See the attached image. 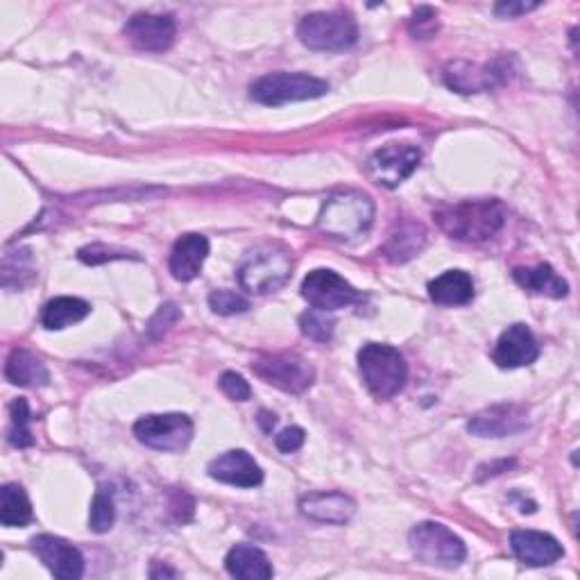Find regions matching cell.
<instances>
[{
  "mask_svg": "<svg viewBox=\"0 0 580 580\" xmlns=\"http://www.w3.org/2000/svg\"><path fill=\"white\" fill-rule=\"evenodd\" d=\"M329 93V84L320 78L306 76V73H268L259 78L250 95L252 100L261 102L265 107H280L286 102H302V100H316Z\"/></svg>",
  "mask_w": 580,
  "mask_h": 580,
  "instance_id": "cell-7",
  "label": "cell"
},
{
  "mask_svg": "<svg viewBox=\"0 0 580 580\" xmlns=\"http://www.w3.org/2000/svg\"><path fill=\"white\" fill-rule=\"evenodd\" d=\"M513 280L518 286L533 295H547L554 299H560L567 295L569 286L567 282L558 275V272L549 263H539L535 268H515Z\"/></svg>",
  "mask_w": 580,
  "mask_h": 580,
  "instance_id": "cell-23",
  "label": "cell"
},
{
  "mask_svg": "<svg viewBox=\"0 0 580 580\" xmlns=\"http://www.w3.org/2000/svg\"><path fill=\"white\" fill-rule=\"evenodd\" d=\"M252 372L265 384L291 395H302L316 382V369L299 354H263L252 363Z\"/></svg>",
  "mask_w": 580,
  "mask_h": 580,
  "instance_id": "cell-8",
  "label": "cell"
},
{
  "mask_svg": "<svg viewBox=\"0 0 580 580\" xmlns=\"http://www.w3.org/2000/svg\"><path fill=\"white\" fill-rule=\"evenodd\" d=\"M5 377L12 384L25 386V388L46 386L50 382V374H48V367L44 365V361L27 350H14L10 354L8 365H5Z\"/></svg>",
  "mask_w": 580,
  "mask_h": 580,
  "instance_id": "cell-25",
  "label": "cell"
},
{
  "mask_svg": "<svg viewBox=\"0 0 580 580\" xmlns=\"http://www.w3.org/2000/svg\"><path fill=\"white\" fill-rule=\"evenodd\" d=\"M10 442L16 450L34 445L30 431V406L25 399H14L10 406Z\"/></svg>",
  "mask_w": 580,
  "mask_h": 580,
  "instance_id": "cell-29",
  "label": "cell"
},
{
  "mask_svg": "<svg viewBox=\"0 0 580 580\" xmlns=\"http://www.w3.org/2000/svg\"><path fill=\"white\" fill-rule=\"evenodd\" d=\"M304 440H306L304 429H299V427H288V429H284V431L275 437V445H277V450H280L282 454H293V452L302 450Z\"/></svg>",
  "mask_w": 580,
  "mask_h": 580,
  "instance_id": "cell-35",
  "label": "cell"
},
{
  "mask_svg": "<svg viewBox=\"0 0 580 580\" xmlns=\"http://www.w3.org/2000/svg\"><path fill=\"white\" fill-rule=\"evenodd\" d=\"M91 314V306L80 297H55L42 311V325L50 331H61L76 322H82Z\"/></svg>",
  "mask_w": 580,
  "mask_h": 580,
  "instance_id": "cell-26",
  "label": "cell"
},
{
  "mask_svg": "<svg viewBox=\"0 0 580 580\" xmlns=\"http://www.w3.org/2000/svg\"><path fill=\"white\" fill-rule=\"evenodd\" d=\"M510 76V66L503 59L471 64V61H452L445 68V82L458 93H481L501 87Z\"/></svg>",
  "mask_w": 580,
  "mask_h": 580,
  "instance_id": "cell-12",
  "label": "cell"
},
{
  "mask_svg": "<svg viewBox=\"0 0 580 580\" xmlns=\"http://www.w3.org/2000/svg\"><path fill=\"white\" fill-rule=\"evenodd\" d=\"M429 297L440 306H465L474 299V280L463 270H447L429 284Z\"/></svg>",
  "mask_w": 580,
  "mask_h": 580,
  "instance_id": "cell-22",
  "label": "cell"
},
{
  "mask_svg": "<svg viewBox=\"0 0 580 580\" xmlns=\"http://www.w3.org/2000/svg\"><path fill=\"white\" fill-rule=\"evenodd\" d=\"M374 220V202L361 191H338L329 195L318 216V229L338 241H352L367 234Z\"/></svg>",
  "mask_w": 580,
  "mask_h": 580,
  "instance_id": "cell-2",
  "label": "cell"
},
{
  "mask_svg": "<svg viewBox=\"0 0 580 580\" xmlns=\"http://www.w3.org/2000/svg\"><path fill=\"white\" fill-rule=\"evenodd\" d=\"M539 356V345L533 331L526 325L508 327L501 338L497 340V348L492 352V361L503 369H515L535 363Z\"/></svg>",
  "mask_w": 580,
  "mask_h": 580,
  "instance_id": "cell-15",
  "label": "cell"
},
{
  "mask_svg": "<svg viewBox=\"0 0 580 580\" xmlns=\"http://www.w3.org/2000/svg\"><path fill=\"white\" fill-rule=\"evenodd\" d=\"M293 272V259L288 250L280 246H261L252 250L238 265V284L252 295H265L280 291Z\"/></svg>",
  "mask_w": 580,
  "mask_h": 580,
  "instance_id": "cell-4",
  "label": "cell"
},
{
  "mask_svg": "<svg viewBox=\"0 0 580 580\" xmlns=\"http://www.w3.org/2000/svg\"><path fill=\"white\" fill-rule=\"evenodd\" d=\"M0 522L8 528L27 526L32 522V503L21 486L8 484L0 490Z\"/></svg>",
  "mask_w": 580,
  "mask_h": 580,
  "instance_id": "cell-27",
  "label": "cell"
},
{
  "mask_svg": "<svg viewBox=\"0 0 580 580\" xmlns=\"http://www.w3.org/2000/svg\"><path fill=\"white\" fill-rule=\"evenodd\" d=\"M259 422H261V427H263L265 433H272V429H275V424H277V418H275V416H270V413H265V411H261Z\"/></svg>",
  "mask_w": 580,
  "mask_h": 580,
  "instance_id": "cell-37",
  "label": "cell"
},
{
  "mask_svg": "<svg viewBox=\"0 0 580 580\" xmlns=\"http://www.w3.org/2000/svg\"><path fill=\"white\" fill-rule=\"evenodd\" d=\"M526 424H528L526 408L515 406V403H501L471 418L467 429L469 433L479 435V437H505V435H515L524 431Z\"/></svg>",
  "mask_w": 580,
  "mask_h": 580,
  "instance_id": "cell-19",
  "label": "cell"
},
{
  "mask_svg": "<svg viewBox=\"0 0 580 580\" xmlns=\"http://www.w3.org/2000/svg\"><path fill=\"white\" fill-rule=\"evenodd\" d=\"M178 25L170 14H134L125 23V37L136 50L163 53L175 44Z\"/></svg>",
  "mask_w": 580,
  "mask_h": 580,
  "instance_id": "cell-13",
  "label": "cell"
},
{
  "mask_svg": "<svg viewBox=\"0 0 580 580\" xmlns=\"http://www.w3.org/2000/svg\"><path fill=\"white\" fill-rule=\"evenodd\" d=\"M297 37L311 50L340 53L356 44L359 27L348 12H316L299 21Z\"/></svg>",
  "mask_w": 580,
  "mask_h": 580,
  "instance_id": "cell-5",
  "label": "cell"
},
{
  "mask_svg": "<svg viewBox=\"0 0 580 580\" xmlns=\"http://www.w3.org/2000/svg\"><path fill=\"white\" fill-rule=\"evenodd\" d=\"M427 241V231L420 223H411V220H403L397 223L395 229L390 231L388 243L384 246V254L393 261V263H403L408 259H413Z\"/></svg>",
  "mask_w": 580,
  "mask_h": 580,
  "instance_id": "cell-24",
  "label": "cell"
},
{
  "mask_svg": "<svg viewBox=\"0 0 580 580\" xmlns=\"http://www.w3.org/2000/svg\"><path fill=\"white\" fill-rule=\"evenodd\" d=\"M299 327L304 336L318 340V343H327L333 336L336 322L327 316V311H309L299 318Z\"/></svg>",
  "mask_w": 580,
  "mask_h": 580,
  "instance_id": "cell-30",
  "label": "cell"
},
{
  "mask_svg": "<svg viewBox=\"0 0 580 580\" xmlns=\"http://www.w3.org/2000/svg\"><path fill=\"white\" fill-rule=\"evenodd\" d=\"M302 297L318 311H338L359 302V291L333 270H314L302 282Z\"/></svg>",
  "mask_w": 580,
  "mask_h": 580,
  "instance_id": "cell-11",
  "label": "cell"
},
{
  "mask_svg": "<svg viewBox=\"0 0 580 580\" xmlns=\"http://www.w3.org/2000/svg\"><path fill=\"white\" fill-rule=\"evenodd\" d=\"M209 257V241L202 234H184L178 238L173 252H170V275L178 282H193L204 265V259Z\"/></svg>",
  "mask_w": 580,
  "mask_h": 580,
  "instance_id": "cell-20",
  "label": "cell"
},
{
  "mask_svg": "<svg viewBox=\"0 0 580 580\" xmlns=\"http://www.w3.org/2000/svg\"><path fill=\"white\" fill-rule=\"evenodd\" d=\"M134 435L141 445L157 452H184L193 440V422L184 413L146 416L134 424Z\"/></svg>",
  "mask_w": 580,
  "mask_h": 580,
  "instance_id": "cell-9",
  "label": "cell"
},
{
  "mask_svg": "<svg viewBox=\"0 0 580 580\" xmlns=\"http://www.w3.org/2000/svg\"><path fill=\"white\" fill-rule=\"evenodd\" d=\"M209 476L218 484L234 488H259L263 484V469L243 450H231L209 463Z\"/></svg>",
  "mask_w": 580,
  "mask_h": 580,
  "instance_id": "cell-16",
  "label": "cell"
},
{
  "mask_svg": "<svg viewBox=\"0 0 580 580\" xmlns=\"http://www.w3.org/2000/svg\"><path fill=\"white\" fill-rule=\"evenodd\" d=\"M220 388L234 401H248L252 397L250 384L241 377V374H236V372H225L223 374V377H220Z\"/></svg>",
  "mask_w": 580,
  "mask_h": 580,
  "instance_id": "cell-33",
  "label": "cell"
},
{
  "mask_svg": "<svg viewBox=\"0 0 580 580\" xmlns=\"http://www.w3.org/2000/svg\"><path fill=\"white\" fill-rule=\"evenodd\" d=\"M32 551L50 569L53 576L64 580H76L84 573V558L73 547L71 542H66L55 535H37L32 539Z\"/></svg>",
  "mask_w": 580,
  "mask_h": 580,
  "instance_id": "cell-14",
  "label": "cell"
},
{
  "mask_svg": "<svg viewBox=\"0 0 580 580\" xmlns=\"http://www.w3.org/2000/svg\"><path fill=\"white\" fill-rule=\"evenodd\" d=\"M440 23H437V12L429 5H422L413 12V19H411V25H408V30H411V34L416 39L420 42H427L431 37H435Z\"/></svg>",
  "mask_w": 580,
  "mask_h": 580,
  "instance_id": "cell-32",
  "label": "cell"
},
{
  "mask_svg": "<svg viewBox=\"0 0 580 580\" xmlns=\"http://www.w3.org/2000/svg\"><path fill=\"white\" fill-rule=\"evenodd\" d=\"M78 257H80V261H84L89 265H98V263L114 261V259H127L129 252L116 250V248H107V246H89V248H82L78 252Z\"/></svg>",
  "mask_w": 580,
  "mask_h": 580,
  "instance_id": "cell-34",
  "label": "cell"
},
{
  "mask_svg": "<svg viewBox=\"0 0 580 580\" xmlns=\"http://www.w3.org/2000/svg\"><path fill=\"white\" fill-rule=\"evenodd\" d=\"M408 542H411L413 556L429 567L456 569L467 558L465 542L454 531L437 522H422L413 526Z\"/></svg>",
  "mask_w": 580,
  "mask_h": 580,
  "instance_id": "cell-6",
  "label": "cell"
},
{
  "mask_svg": "<svg viewBox=\"0 0 580 580\" xmlns=\"http://www.w3.org/2000/svg\"><path fill=\"white\" fill-rule=\"evenodd\" d=\"M537 8H539L537 3H524V0L522 3H518V0H505V3H499L494 8V14L501 19H518L531 10H537Z\"/></svg>",
  "mask_w": 580,
  "mask_h": 580,
  "instance_id": "cell-36",
  "label": "cell"
},
{
  "mask_svg": "<svg viewBox=\"0 0 580 580\" xmlns=\"http://www.w3.org/2000/svg\"><path fill=\"white\" fill-rule=\"evenodd\" d=\"M299 513L320 524H348L354 513L356 503L343 492H309L299 499Z\"/></svg>",
  "mask_w": 580,
  "mask_h": 580,
  "instance_id": "cell-17",
  "label": "cell"
},
{
  "mask_svg": "<svg viewBox=\"0 0 580 580\" xmlns=\"http://www.w3.org/2000/svg\"><path fill=\"white\" fill-rule=\"evenodd\" d=\"M510 549L528 567H549L565 556L562 544L554 535L539 531H513Z\"/></svg>",
  "mask_w": 580,
  "mask_h": 580,
  "instance_id": "cell-18",
  "label": "cell"
},
{
  "mask_svg": "<svg viewBox=\"0 0 580 580\" xmlns=\"http://www.w3.org/2000/svg\"><path fill=\"white\" fill-rule=\"evenodd\" d=\"M209 306L218 316H236V314H246L250 309V302L234 291H214L209 295Z\"/></svg>",
  "mask_w": 580,
  "mask_h": 580,
  "instance_id": "cell-31",
  "label": "cell"
},
{
  "mask_svg": "<svg viewBox=\"0 0 580 580\" xmlns=\"http://www.w3.org/2000/svg\"><path fill=\"white\" fill-rule=\"evenodd\" d=\"M437 227L463 243H481L492 238L505 223L499 200H463L440 207L433 214Z\"/></svg>",
  "mask_w": 580,
  "mask_h": 580,
  "instance_id": "cell-1",
  "label": "cell"
},
{
  "mask_svg": "<svg viewBox=\"0 0 580 580\" xmlns=\"http://www.w3.org/2000/svg\"><path fill=\"white\" fill-rule=\"evenodd\" d=\"M422 152L408 144H388L367 159V175L374 184L397 189L411 178L420 166Z\"/></svg>",
  "mask_w": 580,
  "mask_h": 580,
  "instance_id": "cell-10",
  "label": "cell"
},
{
  "mask_svg": "<svg viewBox=\"0 0 580 580\" xmlns=\"http://www.w3.org/2000/svg\"><path fill=\"white\" fill-rule=\"evenodd\" d=\"M116 522V503H114V492L112 488L102 486L98 488L93 501H91V515H89V526L93 533H107Z\"/></svg>",
  "mask_w": 580,
  "mask_h": 580,
  "instance_id": "cell-28",
  "label": "cell"
},
{
  "mask_svg": "<svg viewBox=\"0 0 580 580\" xmlns=\"http://www.w3.org/2000/svg\"><path fill=\"white\" fill-rule=\"evenodd\" d=\"M225 567L234 578L243 580H268L275 576L268 556L252 544H236L225 558Z\"/></svg>",
  "mask_w": 580,
  "mask_h": 580,
  "instance_id": "cell-21",
  "label": "cell"
},
{
  "mask_svg": "<svg viewBox=\"0 0 580 580\" xmlns=\"http://www.w3.org/2000/svg\"><path fill=\"white\" fill-rule=\"evenodd\" d=\"M359 369L365 388L377 399L399 395L408 379V365L399 350L382 343H367L359 352Z\"/></svg>",
  "mask_w": 580,
  "mask_h": 580,
  "instance_id": "cell-3",
  "label": "cell"
},
{
  "mask_svg": "<svg viewBox=\"0 0 580 580\" xmlns=\"http://www.w3.org/2000/svg\"><path fill=\"white\" fill-rule=\"evenodd\" d=\"M150 576H152V578H161V576H170V578H180V571H175V569H168V567H161V569L152 567Z\"/></svg>",
  "mask_w": 580,
  "mask_h": 580,
  "instance_id": "cell-38",
  "label": "cell"
}]
</instances>
